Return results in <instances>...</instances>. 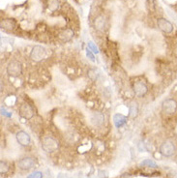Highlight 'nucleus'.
Masks as SVG:
<instances>
[{
  "label": "nucleus",
  "instance_id": "nucleus-1",
  "mask_svg": "<svg viewBox=\"0 0 177 178\" xmlns=\"http://www.w3.org/2000/svg\"><path fill=\"white\" fill-rule=\"evenodd\" d=\"M42 148L47 153H53L59 149V142L53 137H46L42 139Z\"/></svg>",
  "mask_w": 177,
  "mask_h": 178
},
{
  "label": "nucleus",
  "instance_id": "nucleus-2",
  "mask_svg": "<svg viewBox=\"0 0 177 178\" xmlns=\"http://www.w3.org/2000/svg\"><path fill=\"white\" fill-rule=\"evenodd\" d=\"M160 153L165 157H171L176 153V145L172 139L165 140L160 146Z\"/></svg>",
  "mask_w": 177,
  "mask_h": 178
},
{
  "label": "nucleus",
  "instance_id": "nucleus-3",
  "mask_svg": "<svg viewBox=\"0 0 177 178\" xmlns=\"http://www.w3.org/2000/svg\"><path fill=\"white\" fill-rule=\"evenodd\" d=\"M7 73L11 77H19L23 73V65L18 60H12L7 66Z\"/></svg>",
  "mask_w": 177,
  "mask_h": 178
},
{
  "label": "nucleus",
  "instance_id": "nucleus-4",
  "mask_svg": "<svg viewBox=\"0 0 177 178\" xmlns=\"http://www.w3.org/2000/svg\"><path fill=\"white\" fill-rule=\"evenodd\" d=\"M162 110L166 114L171 115L177 110V102L173 99H166L162 104Z\"/></svg>",
  "mask_w": 177,
  "mask_h": 178
},
{
  "label": "nucleus",
  "instance_id": "nucleus-5",
  "mask_svg": "<svg viewBox=\"0 0 177 178\" xmlns=\"http://www.w3.org/2000/svg\"><path fill=\"white\" fill-rule=\"evenodd\" d=\"M46 48L41 46H35L32 48V52L30 54V58L35 62H40L46 57Z\"/></svg>",
  "mask_w": 177,
  "mask_h": 178
},
{
  "label": "nucleus",
  "instance_id": "nucleus-6",
  "mask_svg": "<svg viewBox=\"0 0 177 178\" xmlns=\"http://www.w3.org/2000/svg\"><path fill=\"white\" fill-rule=\"evenodd\" d=\"M133 91L137 97H143L147 93L148 88L143 81H137L133 84Z\"/></svg>",
  "mask_w": 177,
  "mask_h": 178
},
{
  "label": "nucleus",
  "instance_id": "nucleus-7",
  "mask_svg": "<svg viewBox=\"0 0 177 178\" xmlns=\"http://www.w3.org/2000/svg\"><path fill=\"white\" fill-rule=\"evenodd\" d=\"M35 114L34 110L32 106L27 104V103H23L19 106V115L24 118V119H31Z\"/></svg>",
  "mask_w": 177,
  "mask_h": 178
},
{
  "label": "nucleus",
  "instance_id": "nucleus-8",
  "mask_svg": "<svg viewBox=\"0 0 177 178\" xmlns=\"http://www.w3.org/2000/svg\"><path fill=\"white\" fill-rule=\"evenodd\" d=\"M18 166L21 170H29L36 166V161L32 157H24L19 161Z\"/></svg>",
  "mask_w": 177,
  "mask_h": 178
},
{
  "label": "nucleus",
  "instance_id": "nucleus-9",
  "mask_svg": "<svg viewBox=\"0 0 177 178\" xmlns=\"http://www.w3.org/2000/svg\"><path fill=\"white\" fill-rule=\"evenodd\" d=\"M157 24H158V27H159L160 29L163 31L164 33L171 34V33L173 32V24H172L169 20H167V19H164V18L158 19Z\"/></svg>",
  "mask_w": 177,
  "mask_h": 178
},
{
  "label": "nucleus",
  "instance_id": "nucleus-10",
  "mask_svg": "<svg viewBox=\"0 0 177 178\" xmlns=\"http://www.w3.org/2000/svg\"><path fill=\"white\" fill-rule=\"evenodd\" d=\"M17 141L21 146H27L30 143V136L24 131H19L16 135Z\"/></svg>",
  "mask_w": 177,
  "mask_h": 178
},
{
  "label": "nucleus",
  "instance_id": "nucleus-11",
  "mask_svg": "<svg viewBox=\"0 0 177 178\" xmlns=\"http://www.w3.org/2000/svg\"><path fill=\"white\" fill-rule=\"evenodd\" d=\"M91 121L92 123L96 126H102L105 122V115L101 112L95 111L91 115Z\"/></svg>",
  "mask_w": 177,
  "mask_h": 178
},
{
  "label": "nucleus",
  "instance_id": "nucleus-12",
  "mask_svg": "<svg viewBox=\"0 0 177 178\" xmlns=\"http://www.w3.org/2000/svg\"><path fill=\"white\" fill-rule=\"evenodd\" d=\"M94 24H95V28L98 31H104L107 26V19L104 16L101 15L95 19Z\"/></svg>",
  "mask_w": 177,
  "mask_h": 178
},
{
  "label": "nucleus",
  "instance_id": "nucleus-13",
  "mask_svg": "<svg viewBox=\"0 0 177 178\" xmlns=\"http://www.w3.org/2000/svg\"><path fill=\"white\" fill-rule=\"evenodd\" d=\"M73 37H74V31L71 28H67V29L62 30L58 35V38L62 42H69L73 39Z\"/></svg>",
  "mask_w": 177,
  "mask_h": 178
},
{
  "label": "nucleus",
  "instance_id": "nucleus-14",
  "mask_svg": "<svg viewBox=\"0 0 177 178\" xmlns=\"http://www.w3.org/2000/svg\"><path fill=\"white\" fill-rule=\"evenodd\" d=\"M17 23L16 20H14L12 19H3L1 21V27L2 29L7 30V31H12L16 28Z\"/></svg>",
  "mask_w": 177,
  "mask_h": 178
},
{
  "label": "nucleus",
  "instance_id": "nucleus-15",
  "mask_svg": "<svg viewBox=\"0 0 177 178\" xmlns=\"http://www.w3.org/2000/svg\"><path fill=\"white\" fill-rule=\"evenodd\" d=\"M113 122H114V125L117 127V128H120L122 127L123 125L126 124L127 120H126V117L122 114H119V113H117L113 116Z\"/></svg>",
  "mask_w": 177,
  "mask_h": 178
},
{
  "label": "nucleus",
  "instance_id": "nucleus-16",
  "mask_svg": "<svg viewBox=\"0 0 177 178\" xmlns=\"http://www.w3.org/2000/svg\"><path fill=\"white\" fill-rule=\"evenodd\" d=\"M137 111H138V109H137V104H136V103H135V104H132L131 108H130V116H131L132 118L137 117Z\"/></svg>",
  "mask_w": 177,
  "mask_h": 178
},
{
  "label": "nucleus",
  "instance_id": "nucleus-17",
  "mask_svg": "<svg viewBox=\"0 0 177 178\" xmlns=\"http://www.w3.org/2000/svg\"><path fill=\"white\" fill-rule=\"evenodd\" d=\"M141 166L147 167V168H157V164L151 160H144L143 162L141 163Z\"/></svg>",
  "mask_w": 177,
  "mask_h": 178
},
{
  "label": "nucleus",
  "instance_id": "nucleus-18",
  "mask_svg": "<svg viewBox=\"0 0 177 178\" xmlns=\"http://www.w3.org/2000/svg\"><path fill=\"white\" fill-rule=\"evenodd\" d=\"M8 170H9L8 164L1 161V163H0V172H1V174H5L6 172H8Z\"/></svg>",
  "mask_w": 177,
  "mask_h": 178
},
{
  "label": "nucleus",
  "instance_id": "nucleus-19",
  "mask_svg": "<svg viewBox=\"0 0 177 178\" xmlns=\"http://www.w3.org/2000/svg\"><path fill=\"white\" fill-rule=\"evenodd\" d=\"M88 76H89V77L91 80H97V77L99 76L98 74V70H96V69H91L89 72H88Z\"/></svg>",
  "mask_w": 177,
  "mask_h": 178
},
{
  "label": "nucleus",
  "instance_id": "nucleus-20",
  "mask_svg": "<svg viewBox=\"0 0 177 178\" xmlns=\"http://www.w3.org/2000/svg\"><path fill=\"white\" fill-rule=\"evenodd\" d=\"M27 178H43V173L40 172H35L31 174H29Z\"/></svg>",
  "mask_w": 177,
  "mask_h": 178
},
{
  "label": "nucleus",
  "instance_id": "nucleus-21",
  "mask_svg": "<svg viewBox=\"0 0 177 178\" xmlns=\"http://www.w3.org/2000/svg\"><path fill=\"white\" fill-rule=\"evenodd\" d=\"M88 48H89V49L91 52H93L94 53H98L99 52V51H98V48L96 47L92 42H89L88 43Z\"/></svg>",
  "mask_w": 177,
  "mask_h": 178
},
{
  "label": "nucleus",
  "instance_id": "nucleus-22",
  "mask_svg": "<svg viewBox=\"0 0 177 178\" xmlns=\"http://www.w3.org/2000/svg\"><path fill=\"white\" fill-rule=\"evenodd\" d=\"M86 55L88 56V57H89L92 61H95V58H94V55L91 53V51L90 49H87V52H86Z\"/></svg>",
  "mask_w": 177,
  "mask_h": 178
},
{
  "label": "nucleus",
  "instance_id": "nucleus-23",
  "mask_svg": "<svg viewBox=\"0 0 177 178\" xmlns=\"http://www.w3.org/2000/svg\"><path fill=\"white\" fill-rule=\"evenodd\" d=\"M1 111H2V114L7 115V116H11V114H8V113H7V111H6L3 108H1Z\"/></svg>",
  "mask_w": 177,
  "mask_h": 178
}]
</instances>
